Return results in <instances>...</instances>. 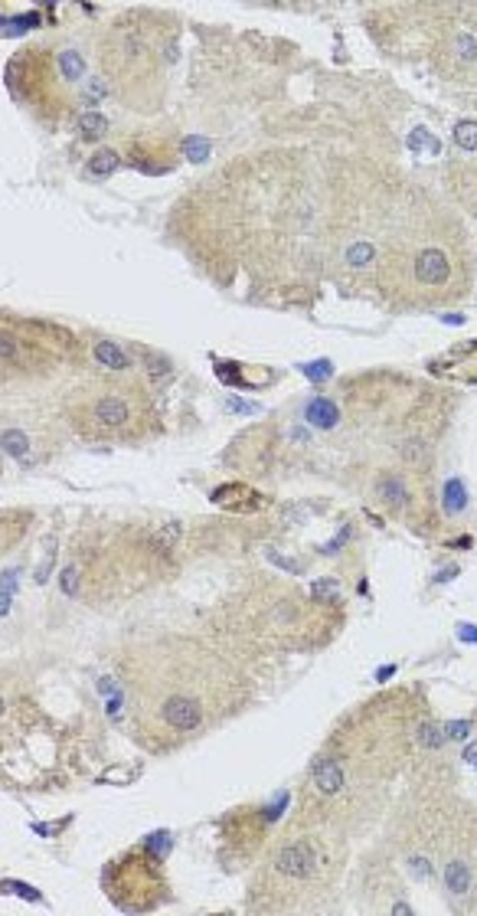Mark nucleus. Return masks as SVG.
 <instances>
[{"label": "nucleus", "mask_w": 477, "mask_h": 916, "mask_svg": "<svg viewBox=\"0 0 477 916\" xmlns=\"http://www.w3.org/2000/svg\"><path fill=\"white\" fill-rule=\"evenodd\" d=\"M415 275H419V281H425V285H445V281L451 279V262H448V256L442 249L428 246L415 256Z\"/></svg>", "instance_id": "nucleus-3"}, {"label": "nucleus", "mask_w": 477, "mask_h": 916, "mask_svg": "<svg viewBox=\"0 0 477 916\" xmlns=\"http://www.w3.org/2000/svg\"><path fill=\"white\" fill-rule=\"evenodd\" d=\"M343 782H347V769H343V763L340 759H334V756H324L321 763L314 766V786H317V792L321 795H337L340 789H343Z\"/></svg>", "instance_id": "nucleus-4"}, {"label": "nucleus", "mask_w": 477, "mask_h": 916, "mask_svg": "<svg viewBox=\"0 0 477 916\" xmlns=\"http://www.w3.org/2000/svg\"><path fill=\"white\" fill-rule=\"evenodd\" d=\"M347 262L353 265V269L369 265V262H373V242H353V246L347 249Z\"/></svg>", "instance_id": "nucleus-6"}, {"label": "nucleus", "mask_w": 477, "mask_h": 916, "mask_svg": "<svg viewBox=\"0 0 477 916\" xmlns=\"http://www.w3.org/2000/svg\"><path fill=\"white\" fill-rule=\"evenodd\" d=\"M105 128H108V121L102 118V115H86V118H82V131H86V134H102Z\"/></svg>", "instance_id": "nucleus-10"}, {"label": "nucleus", "mask_w": 477, "mask_h": 916, "mask_svg": "<svg viewBox=\"0 0 477 916\" xmlns=\"http://www.w3.org/2000/svg\"><path fill=\"white\" fill-rule=\"evenodd\" d=\"M98 360H105V364H111V366H128V360L121 357V350L111 344H98Z\"/></svg>", "instance_id": "nucleus-9"}, {"label": "nucleus", "mask_w": 477, "mask_h": 916, "mask_svg": "<svg viewBox=\"0 0 477 916\" xmlns=\"http://www.w3.org/2000/svg\"><path fill=\"white\" fill-rule=\"evenodd\" d=\"M193 161H203L207 157V141H193V151H186Z\"/></svg>", "instance_id": "nucleus-12"}, {"label": "nucleus", "mask_w": 477, "mask_h": 916, "mask_svg": "<svg viewBox=\"0 0 477 916\" xmlns=\"http://www.w3.org/2000/svg\"><path fill=\"white\" fill-rule=\"evenodd\" d=\"M307 419L314 422V426H321V429H330V426H337V410L330 403H314V406L307 410Z\"/></svg>", "instance_id": "nucleus-5"}, {"label": "nucleus", "mask_w": 477, "mask_h": 916, "mask_svg": "<svg viewBox=\"0 0 477 916\" xmlns=\"http://www.w3.org/2000/svg\"><path fill=\"white\" fill-rule=\"evenodd\" d=\"M115 164H118V157L111 151H98L92 161H88V171L92 173H108V171H115Z\"/></svg>", "instance_id": "nucleus-8"}, {"label": "nucleus", "mask_w": 477, "mask_h": 916, "mask_svg": "<svg viewBox=\"0 0 477 916\" xmlns=\"http://www.w3.org/2000/svg\"><path fill=\"white\" fill-rule=\"evenodd\" d=\"M455 141L464 148V151H474L477 148V121H458Z\"/></svg>", "instance_id": "nucleus-7"}, {"label": "nucleus", "mask_w": 477, "mask_h": 916, "mask_svg": "<svg viewBox=\"0 0 477 916\" xmlns=\"http://www.w3.org/2000/svg\"><path fill=\"white\" fill-rule=\"evenodd\" d=\"M445 501H448V507H451V504H455V507H461V488H458V481H451V488H448Z\"/></svg>", "instance_id": "nucleus-11"}, {"label": "nucleus", "mask_w": 477, "mask_h": 916, "mask_svg": "<svg viewBox=\"0 0 477 916\" xmlns=\"http://www.w3.org/2000/svg\"><path fill=\"white\" fill-rule=\"evenodd\" d=\"M147 412V403L134 387L124 383H105L82 393L79 403H72V422L82 435H134L141 429V416Z\"/></svg>", "instance_id": "nucleus-1"}, {"label": "nucleus", "mask_w": 477, "mask_h": 916, "mask_svg": "<svg viewBox=\"0 0 477 916\" xmlns=\"http://www.w3.org/2000/svg\"><path fill=\"white\" fill-rule=\"evenodd\" d=\"M275 871L291 880H307L317 874V851L311 844H288L275 857Z\"/></svg>", "instance_id": "nucleus-2"}]
</instances>
